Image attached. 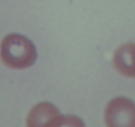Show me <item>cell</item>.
Returning <instances> with one entry per match:
<instances>
[{"mask_svg":"<svg viewBox=\"0 0 135 127\" xmlns=\"http://www.w3.org/2000/svg\"><path fill=\"white\" fill-rule=\"evenodd\" d=\"M45 127H85V124L78 117L59 114L53 117Z\"/></svg>","mask_w":135,"mask_h":127,"instance_id":"5","label":"cell"},{"mask_svg":"<svg viewBox=\"0 0 135 127\" xmlns=\"http://www.w3.org/2000/svg\"><path fill=\"white\" fill-rule=\"evenodd\" d=\"M60 114L52 103L41 102L32 107L27 119V127H45L54 117Z\"/></svg>","mask_w":135,"mask_h":127,"instance_id":"4","label":"cell"},{"mask_svg":"<svg viewBox=\"0 0 135 127\" xmlns=\"http://www.w3.org/2000/svg\"><path fill=\"white\" fill-rule=\"evenodd\" d=\"M107 127H135V103L124 97L114 98L105 112Z\"/></svg>","mask_w":135,"mask_h":127,"instance_id":"2","label":"cell"},{"mask_svg":"<svg viewBox=\"0 0 135 127\" xmlns=\"http://www.w3.org/2000/svg\"><path fill=\"white\" fill-rule=\"evenodd\" d=\"M113 66L123 76L135 78V43H128L119 47L113 57Z\"/></svg>","mask_w":135,"mask_h":127,"instance_id":"3","label":"cell"},{"mask_svg":"<svg viewBox=\"0 0 135 127\" xmlns=\"http://www.w3.org/2000/svg\"><path fill=\"white\" fill-rule=\"evenodd\" d=\"M0 57L7 67L22 69L35 63L37 50L27 37L19 34H10L3 38L0 45Z\"/></svg>","mask_w":135,"mask_h":127,"instance_id":"1","label":"cell"}]
</instances>
